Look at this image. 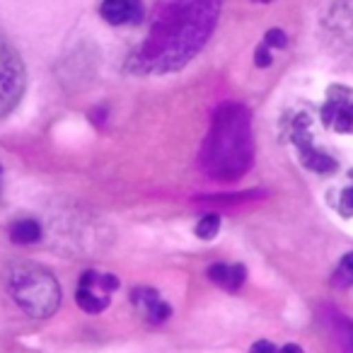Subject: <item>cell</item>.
I'll return each instance as SVG.
<instances>
[{
	"label": "cell",
	"instance_id": "obj_13",
	"mask_svg": "<svg viewBox=\"0 0 353 353\" xmlns=\"http://www.w3.org/2000/svg\"><path fill=\"white\" fill-rule=\"evenodd\" d=\"M10 240L17 245H34L41 240V225L34 218H20L10 225Z\"/></svg>",
	"mask_w": 353,
	"mask_h": 353
},
{
	"label": "cell",
	"instance_id": "obj_9",
	"mask_svg": "<svg viewBox=\"0 0 353 353\" xmlns=\"http://www.w3.org/2000/svg\"><path fill=\"white\" fill-rule=\"evenodd\" d=\"M143 0H102L99 15L114 27H131L143 20Z\"/></svg>",
	"mask_w": 353,
	"mask_h": 353
},
{
	"label": "cell",
	"instance_id": "obj_2",
	"mask_svg": "<svg viewBox=\"0 0 353 353\" xmlns=\"http://www.w3.org/2000/svg\"><path fill=\"white\" fill-rule=\"evenodd\" d=\"M252 162H254V138H252L250 109L240 102L223 104L213 114L199 165L213 179L232 182L247 174Z\"/></svg>",
	"mask_w": 353,
	"mask_h": 353
},
{
	"label": "cell",
	"instance_id": "obj_15",
	"mask_svg": "<svg viewBox=\"0 0 353 353\" xmlns=\"http://www.w3.org/2000/svg\"><path fill=\"white\" fill-rule=\"evenodd\" d=\"M218 230H221V216H218V213L203 216L196 225V235L201 237V240H213V237L218 235Z\"/></svg>",
	"mask_w": 353,
	"mask_h": 353
},
{
	"label": "cell",
	"instance_id": "obj_3",
	"mask_svg": "<svg viewBox=\"0 0 353 353\" xmlns=\"http://www.w3.org/2000/svg\"><path fill=\"white\" fill-rule=\"evenodd\" d=\"M8 290L12 300L34 319L51 317L61 305L59 281L51 271L32 261H20L12 266L8 274Z\"/></svg>",
	"mask_w": 353,
	"mask_h": 353
},
{
	"label": "cell",
	"instance_id": "obj_5",
	"mask_svg": "<svg viewBox=\"0 0 353 353\" xmlns=\"http://www.w3.org/2000/svg\"><path fill=\"white\" fill-rule=\"evenodd\" d=\"M290 141H293L295 150H298V160L303 162L307 170L317 172V174H329L336 170V160L329 157L314 145L312 138V121L307 114H295L293 123H290Z\"/></svg>",
	"mask_w": 353,
	"mask_h": 353
},
{
	"label": "cell",
	"instance_id": "obj_18",
	"mask_svg": "<svg viewBox=\"0 0 353 353\" xmlns=\"http://www.w3.org/2000/svg\"><path fill=\"white\" fill-rule=\"evenodd\" d=\"M254 61H256V65H259V68H266V65H271V49L264 44V41H261L259 49H256Z\"/></svg>",
	"mask_w": 353,
	"mask_h": 353
},
{
	"label": "cell",
	"instance_id": "obj_8",
	"mask_svg": "<svg viewBox=\"0 0 353 353\" xmlns=\"http://www.w3.org/2000/svg\"><path fill=\"white\" fill-rule=\"evenodd\" d=\"M322 123L329 131L353 136V90L346 85H332L322 104Z\"/></svg>",
	"mask_w": 353,
	"mask_h": 353
},
{
	"label": "cell",
	"instance_id": "obj_11",
	"mask_svg": "<svg viewBox=\"0 0 353 353\" xmlns=\"http://www.w3.org/2000/svg\"><path fill=\"white\" fill-rule=\"evenodd\" d=\"M322 322L339 346V353H353V322L336 307H324Z\"/></svg>",
	"mask_w": 353,
	"mask_h": 353
},
{
	"label": "cell",
	"instance_id": "obj_10",
	"mask_svg": "<svg viewBox=\"0 0 353 353\" xmlns=\"http://www.w3.org/2000/svg\"><path fill=\"white\" fill-rule=\"evenodd\" d=\"M131 303L148 324H162L172 314L170 305L160 298L155 288H133Z\"/></svg>",
	"mask_w": 353,
	"mask_h": 353
},
{
	"label": "cell",
	"instance_id": "obj_12",
	"mask_svg": "<svg viewBox=\"0 0 353 353\" xmlns=\"http://www.w3.org/2000/svg\"><path fill=\"white\" fill-rule=\"evenodd\" d=\"M208 279L216 285H221V288L235 293V290H240V285L245 283L247 269L242 264H213L211 269H208Z\"/></svg>",
	"mask_w": 353,
	"mask_h": 353
},
{
	"label": "cell",
	"instance_id": "obj_20",
	"mask_svg": "<svg viewBox=\"0 0 353 353\" xmlns=\"http://www.w3.org/2000/svg\"><path fill=\"white\" fill-rule=\"evenodd\" d=\"M279 353H303V348L298 343H285L283 348H279Z\"/></svg>",
	"mask_w": 353,
	"mask_h": 353
},
{
	"label": "cell",
	"instance_id": "obj_17",
	"mask_svg": "<svg viewBox=\"0 0 353 353\" xmlns=\"http://www.w3.org/2000/svg\"><path fill=\"white\" fill-rule=\"evenodd\" d=\"M264 44L269 46V49H283V46L288 44V39H285V34L281 30H269L264 37Z\"/></svg>",
	"mask_w": 353,
	"mask_h": 353
},
{
	"label": "cell",
	"instance_id": "obj_19",
	"mask_svg": "<svg viewBox=\"0 0 353 353\" xmlns=\"http://www.w3.org/2000/svg\"><path fill=\"white\" fill-rule=\"evenodd\" d=\"M250 353H279V346H274L271 341H256L252 343Z\"/></svg>",
	"mask_w": 353,
	"mask_h": 353
},
{
	"label": "cell",
	"instance_id": "obj_4",
	"mask_svg": "<svg viewBox=\"0 0 353 353\" xmlns=\"http://www.w3.org/2000/svg\"><path fill=\"white\" fill-rule=\"evenodd\" d=\"M27 88V73L17 49L0 30V119L20 104Z\"/></svg>",
	"mask_w": 353,
	"mask_h": 353
},
{
	"label": "cell",
	"instance_id": "obj_6",
	"mask_svg": "<svg viewBox=\"0 0 353 353\" xmlns=\"http://www.w3.org/2000/svg\"><path fill=\"white\" fill-rule=\"evenodd\" d=\"M117 288H119L117 276L102 274V271H85L78 281L75 300H78L80 310H85L88 314H99L109 307Z\"/></svg>",
	"mask_w": 353,
	"mask_h": 353
},
{
	"label": "cell",
	"instance_id": "obj_14",
	"mask_svg": "<svg viewBox=\"0 0 353 353\" xmlns=\"http://www.w3.org/2000/svg\"><path fill=\"white\" fill-rule=\"evenodd\" d=\"M332 285H336V288H348V285H353V252H348L341 259V264L336 266V271H334V276H332Z\"/></svg>",
	"mask_w": 353,
	"mask_h": 353
},
{
	"label": "cell",
	"instance_id": "obj_21",
	"mask_svg": "<svg viewBox=\"0 0 353 353\" xmlns=\"http://www.w3.org/2000/svg\"><path fill=\"white\" fill-rule=\"evenodd\" d=\"M254 3H271V0H254Z\"/></svg>",
	"mask_w": 353,
	"mask_h": 353
},
{
	"label": "cell",
	"instance_id": "obj_7",
	"mask_svg": "<svg viewBox=\"0 0 353 353\" xmlns=\"http://www.w3.org/2000/svg\"><path fill=\"white\" fill-rule=\"evenodd\" d=\"M322 27L327 39L341 54L353 59V0H329L322 15Z\"/></svg>",
	"mask_w": 353,
	"mask_h": 353
},
{
	"label": "cell",
	"instance_id": "obj_1",
	"mask_svg": "<svg viewBox=\"0 0 353 353\" xmlns=\"http://www.w3.org/2000/svg\"><path fill=\"white\" fill-rule=\"evenodd\" d=\"M223 0H160L148 37L131 56V70L160 75L179 70L201 51Z\"/></svg>",
	"mask_w": 353,
	"mask_h": 353
},
{
	"label": "cell",
	"instance_id": "obj_16",
	"mask_svg": "<svg viewBox=\"0 0 353 353\" xmlns=\"http://www.w3.org/2000/svg\"><path fill=\"white\" fill-rule=\"evenodd\" d=\"M348 176H351V182H353V170ZM336 208L343 218H353V184L341 192V196H339V201H336Z\"/></svg>",
	"mask_w": 353,
	"mask_h": 353
}]
</instances>
